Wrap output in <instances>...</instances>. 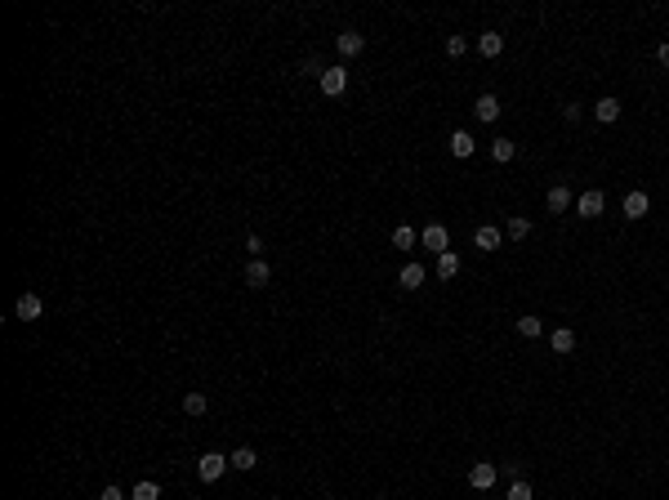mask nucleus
Listing matches in <instances>:
<instances>
[{"label": "nucleus", "instance_id": "nucleus-19", "mask_svg": "<svg viewBox=\"0 0 669 500\" xmlns=\"http://www.w3.org/2000/svg\"><path fill=\"white\" fill-rule=\"evenodd\" d=\"M232 469H241V474H246V469H254V465H259V456H254V447H237V451H232Z\"/></svg>", "mask_w": 669, "mask_h": 500}, {"label": "nucleus", "instance_id": "nucleus-4", "mask_svg": "<svg viewBox=\"0 0 669 500\" xmlns=\"http://www.w3.org/2000/svg\"><path fill=\"white\" fill-rule=\"evenodd\" d=\"M420 246H424V250H438V254H446V250H451L446 228H442V223H429V228L420 232Z\"/></svg>", "mask_w": 669, "mask_h": 500}, {"label": "nucleus", "instance_id": "nucleus-28", "mask_svg": "<svg viewBox=\"0 0 669 500\" xmlns=\"http://www.w3.org/2000/svg\"><path fill=\"white\" fill-rule=\"evenodd\" d=\"M99 500H125V492H121L116 483H107V487H103V492H99Z\"/></svg>", "mask_w": 669, "mask_h": 500}, {"label": "nucleus", "instance_id": "nucleus-20", "mask_svg": "<svg viewBox=\"0 0 669 500\" xmlns=\"http://www.w3.org/2000/svg\"><path fill=\"white\" fill-rule=\"evenodd\" d=\"M491 157H495V161H513V157H517V143H513V139H495V143H491Z\"/></svg>", "mask_w": 669, "mask_h": 500}, {"label": "nucleus", "instance_id": "nucleus-16", "mask_svg": "<svg viewBox=\"0 0 669 500\" xmlns=\"http://www.w3.org/2000/svg\"><path fill=\"white\" fill-rule=\"evenodd\" d=\"M647 210H652V201H647V192H629V197H625V214H629V219H643Z\"/></svg>", "mask_w": 669, "mask_h": 500}, {"label": "nucleus", "instance_id": "nucleus-17", "mask_svg": "<svg viewBox=\"0 0 669 500\" xmlns=\"http://www.w3.org/2000/svg\"><path fill=\"white\" fill-rule=\"evenodd\" d=\"M593 117H598L602 126H611V121H620V99H598V108H593Z\"/></svg>", "mask_w": 669, "mask_h": 500}, {"label": "nucleus", "instance_id": "nucleus-2", "mask_svg": "<svg viewBox=\"0 0 669 500\" xmlns=\"http://www.w3.org/2000/svg\"><path fill=\"white\" fill-rule=\"evenodd\" d=\"M495 478H500V469H495V465H486V460H482V465H473V469H469V487H473V492H491V487H495Z\"/></svg>", "mask_w": 669, "mask_h": 500}, {"label": "nucleus", "instance_id": "nucleus-9", "mask_svg": "<svg viewBox=\"0 0 669 500\" xmlns=\"http://www.w3.org/2000/svg\"><path fill=\"white\" fill-rule=\"evenodd\" d=\"M473 241H477V250H500V241H504V232L495 228V223H482V228L473 232Z\"/></svg>", "mask_w": 669, "mask_h": 500}, {"label": "nucleus", "instance_id": "nucleus-10", "mask_svg": "<svg viewBox=\"0 0 669 500\" xmlns=\"http://www.w3.org/2000/svg\"><path fill=\"white\" fill-rule=\"evenodd\" d=\"M268 281H272V268H268L263 259H250V268H246V286L259 290V286H268Z\"/></svg>", "mask_w": 669, "mask_h": 500}, {"label": "nucleus", "instance_id": "nucleus-31", "mask_svg": "<svg viewBox=\"0 0 669 500\" xmlns=\"http://www.w3.org/2000/svg\"><path fill=\"white\" fill-rule=\"evenodd\" d=\"M375 500H384V496H375Z\"/></svg>", "mask_w": 669, "mask_h": 500}, {"label": "nucleus", "instance_id": "nucleus-26", "mask_svg": "<svg viewBox=\"0 0 669 500\" xmlns=\"http://www.w3.org/2000/svg\"><path fill=\"white\" fill-rule=\"evenodd\" d=\"M464 50H469V41H464V36H446V54H451V59H460Z\"/></svg>", "mask_w": 669, "mask_h": 500}, {"label": "nucleus", "instance_id": "nucleus-18", "mask_svg": "<svg viewBox=\"0 0 669 500\" xmlns=\"http://www.w3.org/2000/svg\"><path fill=\"white\" fill-rule=\"evenodd\" d=\"M455 272H460V254H455V250L438 254V277H442V281H451V277H455Z\"/></svg>", "mask_w": 669, "mask_h": 500}, {"label": "nucleus", "instance_id": "nucleus-11", "mask_svg": "<svg viewBox=\"0 0 669 500\" xmlns=\"http://www.w3.org/2000/svg\"><path fill=\"white\" fill-rule=\"evenodd\" d=\"M602 206H607V201H602V192H580L576 210L585 214V219H598V214H602Z\"/></svg>", "mask_w": 669, "mask_h": 500}, {"label": "nucleus", "instance_id": "nucleus-24", "mask_svg": "<svg viewBox=\"0 0 669 500\" xmlns=\"http://www.w3.org/2000/svg\"><path fill=\"white\" fill-rule=\"evenodd\" d=\"M205 407H210V402H205V393H187V398H183V411H187V416H205Z\"/></svg>", "mask_w": 669, "mask_h": 500}, {"label": "nucleus", "instance_id": "nucleus-13", "mask_svg": "<svg viewBox=\"0 0 669 500\" xmlns=\"http://www.w3.org/2000/svg\"><path fill=\"white\" fill-rule=\"evenodd\" d=\"M549 344H553V353H571V348H576V331H571V326H558V331L549 335Z\"/></svg>", "mask_w": 669, "mask_h": 500}, {"label": "nucleus", "instance_id": "nucleus-8", "mask_svg": "<svg viewBox=\"0 0 669 500\" xmlns=\"http://www.w3.org/2000/svg\"><path fill=\"white\" fill-rule=\"evenodd\" d=\"M477 54H482V59H500V54H504V36L500 32H482V36H477Z\"/></svg>", "mask_w": 669, "mask_h": 500}, {"label": "nucleus", "instance_id": "nucleus-1", "mask_svg": "<svg viewBox=\"0 0 669 500\" xmlns=\"http://www.w3.org/2000/svg\"><path fill=\"white\" fill-rule=\"evenodd\" d=\"M228 469H232V460L223 456V451H205V456L196 460V478H201V483H219Z\"/></svg>", "mask_w": 669, "mask_h": 500}, {"label": "nucleus", "instance_id": "nucleus-14", "mask_svg": "<svg viewBox=\"0 0 669 500\" xmlns=\"http://www.w3.org/2000/svg\"><path fill=\"white\" fill-rule=\"evenodd\" d=\"M424 277H429V272H424V263H406V268L398 272V281H402L406 290H420V286H424Z\"/></svg>", "mask_w": 669, "mask_h": 500}, {"label": "nucleus", "instance_id": "nucleus-22", "mask_svg": "<svg viewBox=\"0 0 669 500\" xmlns=\"http://www.w3.org/2000/svg\"><path fill=\"white\" fill-rule=\"evenodd\" d=\"M517 335H526V339L544 335V322H540V317H531V313H526V317H517Z\"/></svg>", "mask_w": 669, "mask_h": 500}, {"label": "nucleus", "instance_id": "nucleus-7", "mask_svg": "<svg viewBox=\"0 0 669 500\" xmlns=\"http://www.w3.org/2000/svg\"><path fill=\"white\" fill-rule=\"evenodd\" d=\"M473 117L482 121V126H491V121L500 117V99H495V94H482V99L473 103Z\"/></svg>", "mask_w": 669, "mask_h": 500}, {"label": "nucleus", "instance_id": "nucleus-3", "mask_svg": "<svg viewBox=\"0 0 669 500\" xmlns=\"http://www.w3.org/2000/svg\"><path fill=\"white\" fill-rule=\"evenodd\" d=\"M348 90V68H326L322 72V94L326 99H339Z\"/></svg>", "mask_w": 669, "mask_h": 500}, {"label": "nucleus", "instance_id": "nucleus-5", "mask_svg": "<svg viewBox=\"0 0 669 500\" xmlns=\"http://www.w3.org/2000/svg\"><path fill=\"white\" fill-rule=\"evenodd\" d=\"M335 50L344 54V59H357V54L366 50V36H362V32H339V36H335Z\"/></svg>", "mask_w": 669, "mask_h": 500}, {"label": "nucleus", "instance_id": "nucleus-25", "mask_svg": "<svg viewBox=\"0 0 669 500\" xmlns=\"http://www.w3.org/2000/svg\"><path fill=\"white\" fill-rule=\"evenodd\" d=\"M130 500H161V487L156 483H134V496Z\"/></svg>", "mask_w": 669, "mask_h": 500}, {"label": "nucleus", "instance_id": "nucleus-30", "mask_svg": "<svg viewBox=\"0 0 669 500\" xmlns=\"http://www.w3.org/2000/svg\"><path fill=\"white\" fill-rule=\"evenodd\" d=\"M656 59H661V68H669V41L661 45V50H656Z\"/></svg>", "mask_w": 669, "mask_h": 500}, {"label": "nucleus", "instance_id": "nucleus-23", "mask_svg": "<svg viewBox=\"0 0 669 500\" xmlns=\"http://www.w3.org/2000/svg\"><path fill=\"white\" fill-rule=\"evenodd\" d=\"M504 232H508V237H513V241H522L526 232H531V219H522V214H513V219L504 223Z\"/></svg>", "mask_w": 669, "mask_h": 500}, {"label": "nucleus", "instance_id": "nucleus-21", "mask_svg": "<svg viewBox=\"0 0 669 500\" xmlns=\"http://www.w3.org/2000/svg\"><path fill=\"white\" fill-rule=\"evenodd\" d=\"M415 241H420L415 228H406V223H402V228H393V246H398V250H411Z\"/></svg>", "mask_w": 669, "mask_h": 500}, {"label": "nucleus", "instance_id": "nucleus-6", "mask_svg": "<svg viewBox=\"0 0 669 500\" xmlns=\"http://www.w3.org/2000/svg\"><path fill=\"white\" fill-rule=\"evenodd\" d=\"M14 313L23 317V322H36V317L45 313V304H41V295H32V290H27V295H18V304H14Z\"/></svg>", "mask_w": 669, "mask_h": 500}, {"label": "nucleus", "instance_id": "nucleus-27", "mask_svg": "<svg viewBox=\"0 0 669 500\" xmlns=\"http://www.w3.org/2000/svg\"><path fill=\"white\" fill-rule=\"evenodd\" d=\"M508 500H531V483H522V478H517V483L508 487Z\"/></svg>", "mask_w": 669, "mask_h": 500}, {"label": "nucleus", "instance_id": "nucleus-29", "mask_svg": "<svg viewBox=\"0 0 669 500\" xmlns=\"http://www.w3.org/2000/svg\"><path fill=\"white\" fill-rule=\"evenodd\" d=\"M246 250L259 259V250H263V237H259V232H250V237H246Z\"/></svg>", "mask_w": 669, "mask_h": 500}, {"label": "nucleus", "instance_id": "nucleus-15", "mask_svg": "<svg viewBox=\"0 0 669 500\" xmlns=\"http://www.w3.org/2000/svg\"><path fill=\"white\" fill-rule=\"evenodd\" d=\"M544 206H549L553 214H562L571 206V192H567V183H558V188H549V197H544Z\"/></svg>", "mask_w": 669, "mask_h": 500}, {"label": "nucleus", "instance_id": "nucleus-12", "mask_svg": "<svg viewBox=\"0 0 669 500\" xmlns=\"http://www.w3.org/2000/svg\"><path fill=\"white\" fill-rule=\"evenodd\" d=\"M473 148H477V139L469 134V130H455V134H451V152H455L460 161H464V157H473Z\"/></svg>", "mask_w": 669, "mask_h": 500}]
</instances>
